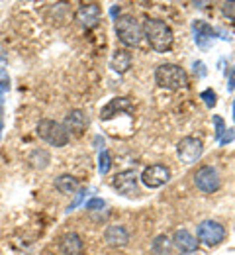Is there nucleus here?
Listing matches in <instances>:
<instances>
[{
    "instance_id": "f257e3e1",
    "label": "nucleus",
    "mask_w": 235,
    "mask_h": 255,
    "mask_svg": "<svg viewBox=\"0 0 235 255\" xmlns=\"http://www.w3.org/2000/svg\"><path fill=\"white\" fill-rule=\"evenodd\" d=\"M143 37L147 39L149 47L157 53H167L174 43V33L170 26L159 18H147L143 22Z\"/></svg>"
},
{
    "instance_id": "f03ea898",
    "label": "nucleus",
    "mask_w": 235,
    "mask_h": 255,
    "mask_svg": "<svg viewBox=\"0 0 235 255\" xmlns=\"http://www.w3.org/2000/svg\"><path fill=\"white\" fill-rule=\"evenodd\" d=\"M155 81L165 91H180L188 87V75L180 65L163 63L155 71Z\"/></svg>"
},
{
    "instance_id": "7ed1b4c3",
    "label": "nucleus",
    "mask_w": 235,
    "mask_h": 255,
    "mask_svg": "<svg viewBox=\"0 0 235 255\" xmlns=\"http://www.w3.org/2000/svg\"><path fill=\"white\" fill-rule=\"evenodd\" d=\"M116 35L126 47H137L143 39V24H139L132 14H124L116 18Z\"/></svg>"
},
{
    "instance_id": "20e7f679",
    "label": "nucleus",
    "mask_w": 235,
    "mask_h": 255,
    "mask_svg": "<svg viewBox=\"0 0 235 255\" xmlns=\"http://www.w3.org/2000/svg\"><path fill=\"white\" fill-rule=\"evenodd\" d=\"M37 135L53 147H63L71 139L67 128L59 124V122H55V120H41L37 124Z\"/></svg>"
},
{
    "instance_id": "39448f33",
    "label": "nucleus",
    "mask_w": 235,
    "mask_h": 255,
    "mask_svg": "<svg viewBox=\"0 0 235 255\" xmlns=\"http://www.w3.org/2000/svg\"><path fill=\"white\" fill-rule=\"evenodd\" d=\"M196 234H198V240H200L202 244H206L210 248H216V246H220L226 240V228L220 222H216V220H204V222H200Z\"/></svg>"
},
{
    "instance_id": "423d86ee",
    "label": "nucleus",
    "mask_w": 235,
    "mask_h": 255,
    "mask_svg": "<svg viewBox=\"0 0 235 255\" xmlns=\"http://www.w3.org/2000/svg\"><path fill=\"white\" fill-rule=\"evenodd\" d=\"M194 185H196V189H200V191L206 192V194H212V192L220 191L222 179H220L218 169H214L212 165L200 167V169L194 173Z\"/></svg>"
},
{
    "instance_id": "0eeeda50",
    "label": "nucleus",
    "mask_w": 235,
    "mask_h": 255,
    "mask_svg": "<svg viewBox=\"0 0 235 255\" xmlns=\"http://www.w3.org/2000/svg\"><path fill=\"white\" fill-rule=\"evenodd\" d=\"M202 153H204L202 141L198 137H192V135L182 137V139L178 141V145H176V155H178V159L182 161L184 165L196 163V161L202 157Z\"/></svg>"
},
{
    "instance_id": "6e6552de",
    "label": "nucleus",
    "mask_w": 235,
    "mask_h": 255,
    "mask_svg": "<svg viewBox=\"0 0 235 255\" xmlns=\"http://www.w3.org/2000/svg\"><path fill=\"white\" fill-rule=\"evenodd\" d=\"M170 181V169L167 165H149L143 169L141 173V183L147 187V189H161L163 185H167Z\"/></svg>"
},
{
    "instance_id": "1a4fd4ad",
    "label": "nucleus",
    "mask_w": 235,
    "mask_h": 255,
    "mask_svg": "<svg viewBox=\"0 0 235 255\" xmlns=\"http://www.w3.org/2000/svg\"><path fill=\"white\" fill-rule=\"evenodd\" d=\"M137 175H135L134 169H126V171H120L114 179H112V187L120 192L122 196H128V198H134L139 194V189H137Z\"/></svg>"
},
{
    "instance_id": "9d476101",
    "label": "nucleus",
    "mask_w": 235,
    "mask_h": 255,
    "mask_svg": "<svg viewBox=\"0 0 235 255\" xmlns=\"http://www.w3.org/2000/svg\"><path fill=\"white\" fill-rule=\"evenodd\" d=\"M118 114H128V116H134V104L128 96H116L112 100H108L106 106H102L100 110V120L102 122H108L112 118H116Z\"/></svg>"
},
{
    "instance_id": "9b49d317",
    "label": "nucleus",
    "mask_w": 235,
    "mask_h": 255,
    "mask_svg": "<svg viewBox=\"0 0 235 255\" xmlns=\"http://www.w3.org/2000/svg\"><path fill=\"white\" fill-rule=\"evenodd\" d=\"M100 16H102V8L100 4L96 2H86V4H80L77 14H75V20L78 26L86 28V30H92L98 26L100 22Z\"/></svg>"
},
{
    "instance_id": "f8f14e48",
    "label": "nucleus",
    "mask_w": 235,
    "mask_h": 255,
    "mask_svg": "<svg viewBox=\"0 0 235 255\" xmlns=\"http://www.w3.org/2000/svg\"><path fill=\"white\" fill-rule=\"evenodd\" d=\"M192 33H194V41L200 49H208L212 45V41L216 39V35H218V32L210 24H206L204 20H194L192 22Z\"/></svg>"
},
{
    "instance_id": "ddd939ff",
    "label": "nucleus",
    "mask_w": 235,
    "mask_h": 255,
    "mask_svg": "<svg viewBox=\"0 0 235 255\" xmlns=\"http://www.w3.org/2000/svg\"><path fill=\"white\" fill-rule=\"evenodd\" d=\"M63 126L67 128L69 135H82L84 129L88 128V116L84 110H71L67 116H65V124Z\"/></svg>"
},
{
    "instance_id": "4468645a",
    "label": "nucleus",
    "mask_w": 235,
    "mask_h": 255,
    "mask_svg": "<svg viewBox=\"0 0 235 255\" xmlns=\"http://www.w3.org/2000/svg\"><path fill=\"white\" fill-rule=\"evenodd\" d=\"M104 240L112 248H124L130 242V232L124 226H108L104 232Z\"/></svg>"
},
{
    "instance_id": "2eb2a0df",
    "label": "nucleus",
    "mask_w": 235,
    "mask_h": 255,
    "mask_svg": "<svg viewBox=\"0 0 235 255\" xmlns=\"http://www.w3.org/2000/svg\"><path fill=\"white\" fill-rule=\"evenodd\" d=\"M172 244L180 252H184V254H194L198 250V242H196V238L188 230H176L174 238H172Z\"/></svg>"
},
{
    "instance_id": "dca6fc26",
    "label": "nucleus",
    "mask_w": 235,
    "mask_h": 255,
    "mask_svg": "<svg viewBox=\"0 0 235 255\" xmlns=\"http://www.w3.org/2000/svg\"><path fill=\"white\" fill-rule=\"evenodd\" d=\"M82 250H84V244L78 234L71 232L67 236H63V240H61V254L63 255H80Z\"/></svg>"
},
{
    "instance_id": "f3484780",
    "label": "nucleus",
    "mask_w": 235,
    "mask_h": 255,
    "mask_svg": "<svg viewBox=\"0 0 235 255\" xmlns=\"http://www.w3.org/2000/svg\"><path fill=\"white\" fill-rule=\"evenodd\" d=\"M130 67H132V53L126 49H118L110 61V69L118 75H124V73H128Z\"/></svg>"
},
{
    "instance_id": "a211bd4d",
    "label": "nucleus",
    "mask_w": 235,
    "mask_h": 255,
    "mask_svg": "<svg viewBox=\"0 0 235 255\" xmlns=\"http://www.w3.org/2000/svg\"><path fill=\"white\" fill-rule=\"evenodd\" d=\"M55 189L61 194H75L78 192V181L71 175H61L55 179Z\"/></svg>"
},
{
    "instance_id": "6ab92c4d",
    "label": "nucleus",
    "mask_w": 235,
    "mask_h": 255,
    "mask_svg": "<svg viewBox=\"0 0 235 255\" xmlns=\"http://www.w3.org/2000/svg\"><path fill=\"white\" fill-rule=\"evenodd\" d=\"M30 163L34 165L35 169H45L47 163H49V153L43 151V149H35L32 153V157H30Z\"/></svg>"
},
{
    "instance_id": "aec40b11",
    "label": "nucleus",
    "mask_w": 235,
    "mask_h": 255,
    "mask_svg": "<svg viewBox=\"0 0 235 255\" xmlns=\"http://www.w3.org/2000/svg\"><path fill=\"white\" fill-rule=\"evenodd\" d=\"M170 248H172V244H170V240H168L167 236H159L153 242V252L157 255H168Z\"/></svg>"
},
{
    "instance_id": "412c9836",
    "label": "nucleus",
    "mask_w": 235,
    "mask_h": 255,
    "mask_svg": "<svg viewBox=\"0 0 235 255\" xmlns=\"http://www.w3.org/2000/svg\"><path fill=\"white\" fill-rule=\"evenodd\" d=\"M110 167H112V159H110V153H108V151L104 149V151H100V157H98V171H100V175H108Z\"/></svg>"
},
{
    "instance_id": "4be33fe9",
    "label": "nucleus",
    "mask_w": 235,
    "mask_h": 255,
    "mask_svg": "<svg viewBox=\"0 0 235 255\" xmlns=\"http://www.w3.org/2000/svg\"><path fill=\"white\" fill-rule=\"evenodd\" d=\"M200 98L204 100V104H206L208 108H214V106L218 104V95H216L212 89H206V91H202Z\"/></svg>"
},
{
    "instance_id": "5701e85b",
    "label": "nucleus",
    "mask_w": 235,
    "mask_h": 255,
    "mask_svg": "<svg viewBox=\"0 0 235 255\" xmlns=\"http://www.w3.org/2000/svg\"><path fill=\"white\" fill-rule=\"evenodd\" d=\"M214 126H216V139H218V143H220V139H222L224 133L228 131V129H226V124H224V118H222V116H214Z\"/></svg>"
},
{
    "instance_id": "b1692460",
    "label": "nucleus",
    "mask_w": 235,
    "mask_h": 255,
    "mask_svg": "<svg viewBox=\"0 0 235 255\" xmlns=\"http://www.w3.org/2000/svg\"><path fill=\"white\" fill-rule=\"evenodd\" d=\"M222 14H224L230 22L235 24V2H224V4H222Z\"/></svg>"
},
{
    "instance_id": "393cba45",
    "label": "nucleus",
    "mask_w": 235,
    "mask_h": 255,
    "mask_svg": "<svg viewBox=\"0 0 235 255\" xmlns=\"http://www.w3.org/2000/svg\"><path fill=\"white\" fill-rule=\"evenodd\" d=\"M104 206H106V202H104L102 198H90V200L86 202L84 210H104Z\"/></svg>"
},
{
    "instance_id": "a878e982",
    "label": "nucleus",
    "mask_w": 235,
    "mask_h": 255,
    "mask_svg": "<svg viewBox=\"0 0 235 255\" xmlns=\"http://www.w3.org/2000/svg\"><path fill=\"white\" fill-rule=\"evenodd\" d=\"M10 89V77H8V71L0 67V91H8Z\"/></svg>"
},
{
    "instance_id": "bb28decb",
    "label": "nucleus",
    "mask_w": 235,
    "mask_h": 255,
    "mask_svg": "<svg viewBox=\"0 0 235 255\" xmlns=\"http://www.w3.org/2000/svg\"><path fill=\"white\" fill-rule=\"evenodd\" d=\"M234 137H235V129H228V131L224 133V137L220 139V145H228L230 141H234Z\"/></svg>"
},
{
    "instance_id": "cd10ccee",
    "label": "nucleus",
    "mask_w": 235,
    "mask_h": 255,
    "mask_svg": "<svg viewBox=\"0 0 235 255\" xmlns=\"http://www.w3.org/2000/svg\"><path fill=\"white\" fill-rule=\"evenodd\" d=\"M82 194H84V191H78V194H77V200H75V202H73V204H71V206L67 208L69 212H71V210H73V208H75V206H77V204L82 200Z\"/></svg>"
},
{
    "instance_id": "c85d7f7f",
    "label": "nucleus",
    "mask_w": 235,
    "mask_h": 255,
    "mask_svg": "<svg viewBox=\"0 0 235 255\" xmlns=\"http://www.w3.org/2000/svg\"><path fill=\"white\" fill-rule=\"evenodd\" d=\"M230 91H235V67L232 71V75H230Z\"/></svg>"
},
{
    "instance_id": "c756f323",
    "label": "nucleus",
    "mask_w": 235,
    "mask_h": 255,
    "mask_svg": "<svg viewBox=\"0 0 235 255\" xmlns=\"http://www.w3.org/2000/svg\"><path fill=\"white\" fill-rule=\"evenodd\" d=\"M0 104H2V91H0Z\"/></svg>"
},
{
    "instance_id": "7c9ffc66",
    "label": "nucleus",
    "mask_w": 235,
    "mask_h": 255,
    "mask_svg": "<svg viewBox=\"0 0 235 255\" xmlns=\"http://www.w3.org/2000/svg\"><path fill=\"white\" fill-rule=\"evenodd\" d=\"M0 133H2V124H0Z\"/></svg>"
},
{
    "instance_id": "2f4dec72",
    "label": "nucleus",
    "mask_w": 235,
    "mask_h": 255,
    "mask_svg": "<svg viewBox=\"0 0 235 255\" xmlns=\"http://www.w3.org/2000/svg\"><path fill=\"white\" fill-rule=\"evenodd\" d=\"M184 255H194V254H184Z\"/></svg>"
},
{
    "instance_id": "473e14b6",
    "label": "nucleus",
    "mask_w": 235,
    "mask_h": 255,
    "mask_svg": "<svg viewBox=\"0 0 235 255\" xmlns=\"http://www.w3.org/2000/svg\"><path fill=\"white\" fill-rule=\"evenodd\" d=\"M234 114H235V108H234Z\"/></svg>"
}]
</instances>
